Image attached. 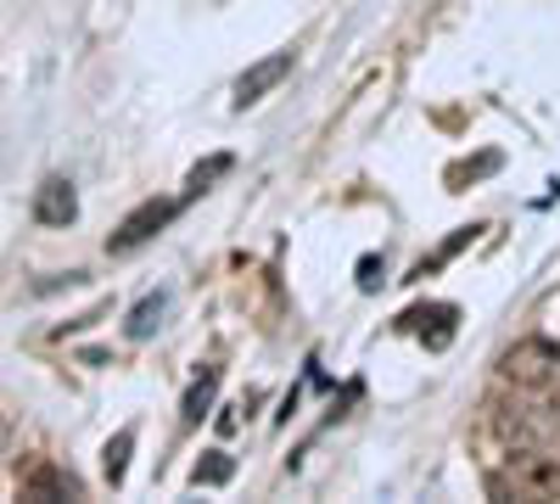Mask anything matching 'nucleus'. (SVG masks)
Here are the masks:
<instances>
[{
	"label": "nucleus",
	"instance_id": "nucleus-6",
	"mask_svg": "<svg viewBox=\"0 0 560 504\" xmlns=\"http://www.w3.org/2000/svg\"><path fill=\"white\" fill-rule=\"evenodd\" d=\"M34 219L39 224H73L79 219V197L68 179H45V186L34 191Z\"/></svg>",
	"mask_w": 560,
	"mask_h": 504
},
{
	"label": "nucleus",
	"instance_id": "nucleus-2",
	"mask_svg": "<svg viewBox=\"0 0 560 504\" xmlns=\"http://www.w3.org/2000/svg\"><path fill=\"white\" fill-rule=\"evenodd\" d=\"M499 376H504V387L555 392V387H560V348L544 342V337H527V342H516V348H504Z\"/></svg>",
	"mask_w": 560,
	"mask_h": 504
},
{
	"label": "nucleus",
	"instance_id": "nucleus-5",
	"mask_svg": "<svg viewBox=\"0 0 560 504\" xmlns=\"http://www.w3.org/2000/svg\"><path fill=\"white\" fill-rule=\"evenodd\" d=\"M292 73V51H275V57H264V62H253L242 79H236V107H253V102H264L269 90Z\"/></svg>",
	"mask_w": 560,
	"mask_h": 504
},
{
	"label": "nucleus",
	"instance_id": "nucleus-11",
	"mask_svg": "<svg viewBox=\"0 0 560 504\" xmlns=\"http://www.w3.org/2000/svg\"><path fill=\"white\" fill-rule=\"evenodd\" d=\"M219 174H230V157H208V163H197V168H191V179H185V197H202Z\"/></svg>",
	"mask_w": 560,
	"mask_h": 504
},
{
	"label": "nucleus",
	"instance_id": "nucleus-12",
	"mask_svg": "<svg viewBox=\"0 0 560 504\" xmlns=\"http://www.w3.org/2000/svg\"><path fill=\"white\" fill-rule=\"evenodd\" d=\"M230 471H236V466H230L224 454H208V460H197L191 482H197V488H219V482H230Z\"/></svg>",
	"mask_w": 560,
	"mask_h": 504
},
{
	"label": "nucleus",
	"instance_id": "nucleus-9",
	"mask_svg": "<svg viewBox=\"0 0 560 504\" xmlns=\"http://www.w3.org/2000/svg\"><path fill=\"white\" fill-rule=\"evenodd\" d=\"M163 308H168V297H163V292H158V297H147V303H135V314H129V326H124V331H129L135 342H140V337H152V331H158V319H163Z\"/></svg>",
	"mask_w": 560,
	"mask_h": 504
},
{
	"label": "nucleus",
	"instance_id": "nucleus-7",
	"mask_svg": "<svg viewBox=\"0 0 560 504\" xmlns=\"http://www.w3.org/2000/svg\"><path fill=\"white\" fill-rule=\"evenodd\" d=\"M23 499H34V504H45V499H79V482L68 471H57V466H39V471L23 477Z\"/></svg>",
	"mask_w": 560,
	"mask_h": 504
},
{
	"label": "nucleus",
	"instance_id": "nucleus-3",
	"mask_svg": "<svg viewBox=\"0 0 560 504\" xmlns=\"http://www.w3.org/2000/svg\"><path fill=\"white\" fill-rule=\"evenodd\" d=\"M510 477H493L488 488L504 499V493H516V499H560V460H549L544 448L533 454H510Z\"/></svg>",
	"mask_w": 560,
	"mask_h": 504
},
{
	"label": "nucleus",
	"instance_id": "nucleus-4",
	"mask_svg": "<svg viewBox=\"0 0 560 504\" xmlns=\"http://www.w3.org/2000/svg\"><path fill=\"white\" fill-rule=\"evenodd\" d=\"M168 219H174V202H158V197H152V202H140V208L118 224V231L107 236V253H135V247H147Z\"/></svg>",
	"mask_w": 560,
	"mask_h": 504
},
{
	"label": "nucleus",
	"instance_id": "nucleus-1",
	"mask_svg": "<svg viewBox=\"0 0 560 504\" xmlns=\"http://www.w3.org/2000/svg\"><path fill=\"white\" fill-rule=\"evenodd\" d=\"M488 426H493V443H499V448H510V454H533V448H549V443L560 437V409L549 403V392H527V387H516V392L493 398Z\"/></svg>",
	"mask_w": 560,
	"mask_h": 504
},
{
	"label": "nucleus",
	"instance_id": "nucleus-8",
	"mask_svg": "<svg viewBox=\"0 0 560 504\" xmlns=\"http://www.w3.org/2000/svg\"><path fill=\"white\" fill-rule=\"evenodd\" d=\"M219 376H224V371H219V364H208V371H202V382H197L191 392H185V403H179V415H185V421H202V415H208V409H213V392H219Z\"/></svg>",
	"mask_w": 560,
	"mask_h": 504
},
{
	"label": "nucleus",
	"instance_id": "nucleus-13",
	"mask_svg": "<svg viewBox=\"0 0 560 504\" xmlns=\"http://www.w3.org/2000/svg\"><path fill=\"white\" fill-rule=\"evenodd\" d=\"M359 286H364V292L376 286V258H364V263H359Z\"/></svg>",
	"mask_w": 560,
	"mask_h": 504
},
{
	"label": "nucleus",
	"instance_id": "nucleus-10",
	"mask_svg": "<svg viewBox=\"0 0 560 504\" xmlns=\"http://www.w3.org/2000/svg\"><path fill=\"white\" fill-rule=\"evenodd\" d=\"M129 448H135V426H124V432L107 443V460H102V466H107V482H113V488H118L124 471H129Z\"/></svg>",
	"mask_w": 560,
	"mask_h": 504
}]
</instances>
